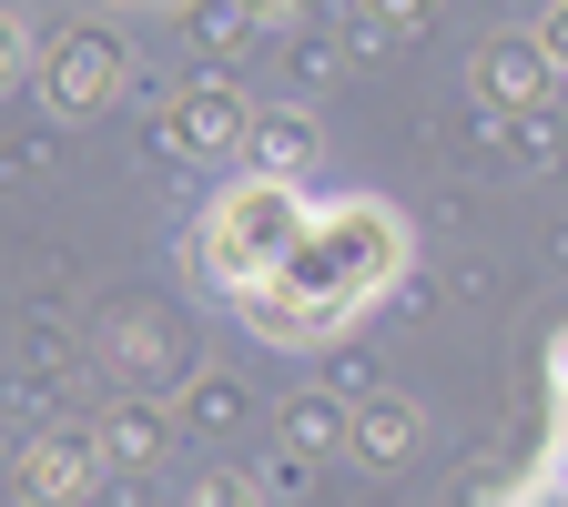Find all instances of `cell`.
I'll list each match as a JSON object with an SVG mask.
<instances>
[{
    "mask_svg": "<svg viewBox=\"0 0 568 507\" xmlns=\"http://www.w3.org/2000/svg\"><path fill=\"white\" fill-rule=\"evenodd\" d=\"M295 244H305V203H295V183H274V173L234 183L224 203H213V224H203L213 274H224V284H244V295H264V284L295 264Z\"/></svg>",
    "mask_w": 568,
    "mask_h": 507,
    "instance_id": "6da1fadb",
    "label": "cell"
},
{
    "mask_svg": "<svg viewBox=\"0 0 568 507\" xmlns=\"http://www.w3.org/2000/svg\"><path fill=\"white\" fill-rule=\"evenodd\" d=\"M254 153H264V163H305L315 132H305V122H254Z\"/></svg>",
    "mask_w": 568,
    "mask_h": 507,
    "instance_id": "8992f818",
    "label": "cell"
},
{
    "mask_svg": "<svg viewBox=\"0 0 568 507\" xmlns=\"http://www.w3.org/2000/svg\"><path fill=\"white\" fill-rule=\"evenodd\" d=\"M548 61H568V0L548 11Z\"/></svg>",
    "mask_w": 568,
    "mask_h": 507,
    "instance_id": "9c48e42d",
    "label": "cell"
},
{
    "mask_svg": "<svg viewBox=\"0 0 568 507\" xmlns=\"http://www.w3.org/2000/svg\"><path fill=\"white\" fill-rule=\"evenodd\" d=\"M366 447H376V457L406 447V406H366Z\"/></svg>",
    "mask_w": 568,
    "mask_h": 507,
    "instance_id": "52a82bcc",
    "label": "cell"
},
{
    "mask_svg": "<svg viewBox=\"0 0 568 507\" xmlns=\"http://www.w3.org/2000/svg\"><path fill=\"white\" fill-rule=\"evenodd\" d=\"M71 477H82V447H41V457L21 467V487H31V497H61Z\"/></svg>",
    "mask_w": 568,
    "mask_h": 507,
    "instance_id": "5b68a950",
    "label": "cell"
},
{
    "mask_svg": "<svg viewBox=\"0 0 568 507\" xmlns=\"http://www.w3.org/2000/svg\"><path fill=\"white\" fill-rule=\"evenodd\" d=\"M173 142H183V153H224V142H254V102H244V92H224V82H203V92H183Z\"/></svg>",
    "mask_w": 568,
    "mask_h": 507,
    "instance_id": "7a4b0ae2",
    "label": "cell"
},
{
    "mask_svg": "<svg viewBox=\"0 0 568 507\" xmlns=\"http://www.w3.org/2000/svg\"><path fill=\"white\" fill-rule=\"evenodd\" d=\"M112 82H122V51H112V41H92V31H82V41H61V61H51V92H61V112H92Z\"/></svg>",
    "mask_w": 568,
    "mask_h": 507,
    "instance_id": "3957f363",
    "label": "cell"
},
{
    "mask_svg": "<svg viewBox=\"0 0 568 507\" xmlns=\"http://www.w3.org/2000/svg\"><path fill=\"white\" fill-rule=\"evenodd\" d=\"M11 71H21V21L0 11V82H11Z\"/></svg>",
    "mask_w": 568,
    "mask_h": 507,
    "instance_id": "ba28073f",
    "label": "cell"
},
{
    "mask_svg": "<svg viewBox=\"0 0 568 507\" xmlns=\"http://www.w3.org/2000/svg\"><path fill=\"white\" fill-rule=\"evenodd\" d=\"M477 92H487V102H538V61L487 41V51H477Z\"/></svg>",
    "mask_w": 568,
    "mask_h": 507,
    "instance_id": "277c9868",
    "label": "cell"
},
{
    "mask_svg": "<svg viewBox=\"0 0 568 507\" xmlns=\"http://www.w3.org/2000/svg\"><path fill=\"white\" fill-rule=\"evenodd\" d=\"M558 386H568V335H558Z\"/></svg>",
    "mask_w": 568,
    "mask_h": 507,
    "instance_id": "7c38bea8",
    "label": "cell"
},
{
    "mask_svg": "<svg viewBox=\"0 0 568 507\" xmlns=\"http://www.w3.org/2000/svg\"><path fill=\"white\" fill-rule=\"evenodd\" d=\"M264 11H274V21H295V11H305V0H264Z\"/></svg>",
    "mask_w": 568,
    "mask_h": 507,
    "instance_id": "8fae6325",
    "label": "cell"
},
{
    "mask_svg": "<svg viewBox=\"0 0 568 507\" xmlns=\"http://www.w3.org/2000/svg\"><path fill=\"white\" fill-rule=\"evenodd\" d=\"M203 507H244V487H234V477H213V487H203Z\"/></svg>",
    "mask_w": 568,
    "mask_h": 507,
    "instance_id": "30bf717a",
    "label": "cell"
}]
</instances>
